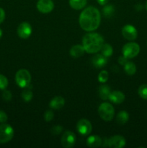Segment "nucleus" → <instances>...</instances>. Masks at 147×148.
Wrapping results in <instances>:
<instances>
[{
	"label": "nucleus",
	"mask_w": 147,
	"mask_h": 148,
	"mask_svg": "<svg viewBox=\"0 0 147 148\" xmlns=\"http://www.w3.org/2000/svg\"><path fill=\"white\" fill-rule=\"evenodd\" d=\"M101 15L99 10L94 7H89L82 12L79 17V25L85 31H93L100 24Z\"/></svg>",
	"instance_id": "nucleus-1"
},
{
	"label": "nucleus",
	"mask_w": 147,
	"mask_h": 148,
	"mask_svg": "<svg viewBox=\"0 0 147 148\" xmlns=\"http://www.w3.org/2000/svg\"><path fill=\"white\" fill-rule=\"evenodd\" d=\"M82 43L85 51L89 53H95L100 51L104 44V39L98 33H89L83 37Z\"/></svg>",
	"instance_id": "nucleus-2"
},
{
	"label": "nucleus",
	"mask_w": 147,
	"mask_h": 148,
	"mask_svg": "<svg viewBox=\"0 0 147 148\" xmlns=\"http://www.w3.org/2000/svg\"><path fill=\"white\" fill-rule=\"evenodd\" d=\"M98 113L101 119L105 121H110L113 119L115 110L110 103H103L99 106L98 108Z\"/></svg>",
	"instance_id": "nucleus-3"
},
{
	"label": "nucleus",
	"mask_w": 147,
	"mask_h": 148,
	"mask_svg": "<svg viewBox=\"0 0 147 148\" xmlns=\"http://www.w3.org/2000/svg\"><path fill=\"white\" fill-rule=\"evenodd\" d=\"M15 81L20 88H25L29 86L31 81V75L26 69H20L16 73Z\"/></svg>",
	"instance_id": "nucleus-4"
},
{
	"label": "nucleus",
	"mask_w": 147,
	"mask_h": 148,
	"mask_svg": "<svg viewBox=\"0 0 147 148\" xmlns=\"http://www.w3.org/2000/svg\"><path fill=\"white\" fill-rule=\"evenodd\" d=\"M14 130L10 125L3 124L0 125V144H4L12 139Z\"/></svg>",
	"instance_id": "nucleus-5"
},
{
	"label": "nucleus",
	"mask_w": 147,
	"mask_h": 148,
	"mask_svg": "<svg viewBox=\"0 0 147 148\" xmlns=\"http://www.w3.org/2000/svg\"><path fill=\"white\" fill-rule=\"evenodd\" d=\"M139 51L140 46L136 43H128L122 48V54L128 59L135 57Z\"/></svg>",
	"instance_id": "nucleus-6"
},
{
	"label": "nucleus",
	"mask_w": 147,
	"mask_h": 148,
	"mask_svg": "<svg viewBox=\"0 0 147 148\" xmlns=\"http://www.w3.org/2000/svg\"><path fill=\"white\" fill-rule=\"evenodd\" d=\"M76 143V136L72 132L66 131L61 137V145L65 148H70L74 145Z\"/></svg>",
	"instance_id": "nucleus-7"
},
{
	"label": "nucleus",
	"mask_w": 147,
	"mask_h": 148,
	"mask_svg": "<svg viewBox=\"0 0 147 148\" xmlns=\"http://www.w3.org/2000/svg\"><path fill=\"white\" fill-rule=\"evenodd\" d=\"M76 129L79 133H80L82 135H88L92 132V127L91 123L87 119H82L78 121Z\"/></svg>",
	"instance_id": "nucleus-8"
},
{
	"label": "nucleus",
	"mask_w": 147,
	"mask_h": 148,
	"mask_svg": "<svg viewBox=\"0 0 147 148\" xmlns=\"http://www.w3.org/2000/svg\"><path fill=\"white\" fill-rule=\"evenodd\" d=\"M122 34L125 39L133 40L138 36V31L134 26L131 25H126L122 29Z\"/></svg>",
	"instance_id": "nucleus-9"
},
{
	"label": "nucleus",
	"mask_w": 147,
	"mask_h": 148,
	"mask_svg": "<svg viewBox=\"0 0 147 148\" xmlns=\"http://www.w3.org/2000/svg\"><path fill=\"white\" fill-rule=\"evenodd\" d=\"M54 8L52 0H39L37 3V9L42 13H49Z\"/></svg>",
	"instance_id": "nucleus-10"
},
{
	"label": "nucleus",
	"mask_w": 147,
	"mask_h": 148,
	"mask_svg": "<svg viewBox=\"0 0 147 148\" xmlns=\"http://www.w3.org/2000/svg\"><path fill=\"white\" fill-rule=\"evenodd\" d=\"M32 27L29 23H22L18 26L17 34L19 37L22 39H27L30 36L32 33Z\"/></svg>",
	"instance_id": "nucleus-11"
},
{
	"label": "nucleus",
	"mask_w": 147,
	"mask_h": 148,
	"mask_svg": "<svg viewBox=\"0 0 147 148\" xmlns=\"http://www.w3.org/2000/svg\"><path fill=\"white\" fill-rule=\"evenodd\" d=\"M125 140L120 135L112 136L108 140V146L112 148H122L125 145Z\"/></svg>",
	"instance_id": "nucleus-12"
},
{
	"label": "nucleus",
	"mask_w": 147,
	"mask_h": 148,
	"mask_svg": "<svg viewBox=\"0 0 147 148\" xmlns=\"http://www.w3.org/2000/svg\"><path fill=\"white\" fill-rule=\"evenodd\" d=\"M107 57L103 56L102 54H97L95 55L92 58V63L94 65V66L96 68H102L104 66H105L107 64Z\"/></svg>",
	"instance_id": "nucleus-13"
},
{
	"label": "nucleus",
	"mask_w": 147,
	"mask_h": 148,
	"mask_svg": "<svg viewBox=\"0 0 147 148\" xmlns=\"http://www.w3.org/2000/svg\"><path fill=\"white\" fill-rule=\"evenodd\" d=\"M108 99L114 103H122L125 100V95L120 91H113L110 92Z\"/></svg>",
	"instance_id": "nucleus-14"
},
{
	"label": "nucleus",
	"mask_w": 147,
	"mask_h": 148,
	"mask_svg": "<svg viewBox=\"0 0 147 148\" xmlns=\"http://www.w3.org/2000/svg\"><path fill=\"white\" fill-rule=\"evenodd\" d=\"M64 103L65 101L62 97L56 96L50 101L49 106H50V108H53V109L59 110L61 109V108H63V106H64Z\"/></svg>",
	"instance_id": "nucleus-15"
},
{
	"label": "nucleus",
	"mask_w": 147,
	"mask_h": 148,
	"mask_svg": "<svg viewBox=\"0 0 147 148\" xmlns=\"http://www.w3.org/2000/svg\"><path fill=\"white\" fill-rule=\"evenodd\" d=\"M102 139L97 135L90 136L86 140V145L89 147H98L102 145Z\"/></svg>",
	"instance_id": "nucleus-16"
},
{
	"label": "nucleus",
	"mask_w": 147,
	"mask_h": 148,
	"mask_svg": "<svg viewBox=\"0 0 147 148\" xmlns=\"http://www.w3.org/2000/svg\"><path fill=\"white\" fill-rule=\"evenodd\" d=\"M84 51L85 50L83 46H81V45H75V46H74L71 49L70 54L72 57L78 58L82 56L84 54Z\"/></svg>",
	"instance_id": "nucleus-17"
},
{
	"label": "nucleus",
	"mask_w": 147,
	"mask_h": 148,
	"mask_svg": "<svg viewBox=\"0 0 147 148\" xmlns=\"http://www.w3.org/2000/svg\"><path fill=\"white\" fill-rule=\"evenodd\" d=\"M111 92L110 88L106 85H101L99 88V95L101 99L108 100Z\"/></svg>",
	"instance_id": "nucleus-18"
},
{
	"label": "nucleus",
	"mask_w": 147,
	"mask_h": 148,
	"mask_svg": "<svg viewBox=\"0 0 147 148\" xmlns=\"http://www.w3.org/2000/svg\"><path fill=\"white\" fill-rule=\"evenodd\" d=\"M69 4L74 10H82L86 6V0H69Z\"/></svg>",
	"instance_id": "nucleus-19"
},
{
	"label": "nucleus",
	"mask_w": 147,
	"mask_h": 148,
	"mask_svg": "<svg viewBox=\"0 0 147 148\" xmlns=\"http://www.w3.org/2000/svg\"><path fill=\"white\" fill-rule=\"evenodd\" d=\"M117 122L120 125H123L129 119V114L127 111H121L118 114L116 117Z\"/></svg>",
	"instance_id": "nucleus-20"
},
{
	"label": "nucleus",
	"mask_w": 147,
	"mask_h": 148,
	"mask_svg": "<svg viewBox=\"0 0 147 148\" xmlns=\"http://www.w3.org/2000/svg\"><path fill=\"white\" fill-rule=\"evenodd\" d=\"M100 51L102 52V54L107 58L110 57L112 55V53H113L112 47L110 45L108 44V43H104L102 45V48H101Z\"/></svg>",
	"instance_id": "nucleus-21"
},
{
	"label": "nucleus",
	"mask_w": 147,
	"mask_h": 148,
	"mask_svg": "<svg viewBox=\"0 0 147 148\" xmlns=\"http://www.w3.org/2000/svg\"><path fill=\"white\" fill-rule=\"evenodd\" d=\"M124 70L128 75H133L136 72V66L133 62H127L124 65Z\"/></svg>",
	"instance_id": "nucleus-22"
},
{
	"label": "nucleus",
	"mask_w": 147,
	"mask_h": 148,
	"mask_svg": "<svg viewBox=\"0 0 147 148\" xmlns=\"http://www.w3.org/2000/svg\"><path fill=\"white\" fill-rule=\"evenodd\" d=\"M21 96L25 102H29L33 98V92L30 89H29L28 87H26L25 89L22 92Z\"/></svg>",
	"instance_id": "nucleus-23"
},
{
	"label": "nucleus",
	"mask_w": 147,
	"mask_h": 148,
	"mask_svg": "<svg viewBox=\"0 0 147 148\" xmlns=\"http://www.w3.org/2000/svg\"><path fill=\"white\" fill-rule=\"evenodd\" d=\"M138 95L143 99L147 100V85L144 84L138 88Z\"/></svg>",
	"instance_id": "nucleus-24"
},
{
	"label": "nucleus",
	"mask_w": 147,
	"mask_h": 148,
	"mask_svg": "<svg viewBox=\"0 0 147 148\" xmlns=\"http://www.w3.org/2000/svg\"><path fill=\"white\" fill-rule=\"evenodd\" d=\"M108 77H109V75L107 71L102 70L99 72V74L98 75V80L99 82L104 83V82H106L108 81Z\"/></svg>",
	"instance_id": "nucleus-25"
},
{
	"label": "nucleus",
	"mask_w": 147,
	"mask_h": 148,
	"mask_svg": "<svg viewBox=\"0 0 147 148\" xmlns=\"http://www.w3.org/2000/svg\"><path fill=\"white\" fill-rule=\"evenodd\" d=\"M114 12V7L112 5H108L106 7H104L103 9V13L104 15L107 17H110L112 16V14Z\"/></svg>",
	"instance_id": "nucleus-26"
},
{
	"label": "nucleus",
	"mask_w": 147,
	"mask_h": 148,
	"mask_svg": "<svg viewBox=\"0 0 147 148\" xmlns=\"http://www.w3.org/2000/svg\"><path fill=\"white\" fill-rule=\"evenodd\" d=\"M8 86V79L3 75L0 74V90H5Z\"/></svg>",
	"instance_id": "nucleus-27"
},
{
	"label": "nucleus",
	"mask_w": 147,
	"mask_h": 148,
	"mask_svg": "<svg viewBox=\"0 0 147 148\" xmlns=\"http://www.w3.org/2000/svg\"><path fill=\"white\" fill-rule=\"evenodd\" d=\"M53 117H54V114L53 112L51 111H47L44 114V119L46 121H50L53 120Z\"/></svg>",
	"instance_id": "nucleus-28"
},
{
	"label": "nucleus",
	"mask_w": 147,
	"mask_h": 148,
	"mask_svg": "<svg viewBox=\"0 0 147 148\" xmlns=\"http://www.w3.org/2000/svg\"><path fill=\"white\" fill-rule=\"evenodd\" d=\"M62 130H63V127H61V126H59V125H57V126H55V127H53V128L51 129V130H50V132H51L52 134H54V135H56V134H60V133L61 132Z\"/></svg>",
	"instance_id": "nucleus-29"
},
{
	"label": "nucleus",
	"mask_w": 147,
	"mask_h": 148,
	"mask_svg": "<svg viewBox=\"0 0 147 148\" xmlns=\"http://www.w3.org/2000/svg\"><path fill=\"white\" fill-rule=\"evenodd\" d=\"M2 98L3 99L5 100L6 101H9L12 99V93L10 91L5 90H4V92L2 93Z\"/></svg>",
	"instance_id": "nucleus-30"
},
{
	"label": "nucleus",
	"mask_w": 147,
	"mask_h": 148,
	"mask_svg": "<svg viewBox=\"0 0 147 148\" xmlns=\"http://www.w3.org/2000/svg\"><path fill=\"white\" fill-rule=\"evenodd\" d=\"M7 115L3 111H0V123H4L7 120Z\"/></svg>",
	"instance_id": "nucleus-31"
},
{
	"label": "nucleus",
	"mask_w": 147,
	"mask_h": 148,
	"mask_svg": "<svg viewBox=\"0 0 147 148\" xmlns=\"http://www.w3.org/2000/svg\"><path fill=\"white\" fill-rule=\"evenodd\" d=\"M128 58H126L125 56H124L123 55H122V56H120V57L118 58V62H119L120 64L123 65L124 66V65L125 64V63L128 62Z\"/></svg>",
	"instance_id": "nucleus-32"
},
{
	"label": "nucleus",
	"mask_w": 147,
	"mask_h": 148,
	"mask_svg": "<svg viewBox=\"0 0 147 148\" xmlns=\"http://www.w3.org/2000/svg\"><path fill=\"white\" fill-rule=\"evenodd\" d=\"M4 19H5V12L2 8L0 7V24L3 23Z\"/></svg>",
	"instance_id": "nucleus-33"
},
{
	"label": "nucleus",
	"mask_w": 147,
	"mask_h": 148,
	"mask_svg": "<svg viewBox=\"0 0 147 148\" xmlns=\"http://www.w3.org/2000/svg\"><path fill=\"white\" fill-rule=\"evenodd\" d=\"M97 2L99 3L100 5H105V4H106L108 2L109 0H97Z\"/></svg>",
	"instance_id": "nucleus-34"
},
{
	"label": "nucleus",
	"mask_w": 147,
	"mask_h": 148,
	"mask_svg": "<svg viewBox=\"0 0 147 148\" xmlns=\"http://www.w3.org/2000/svg\"><path fill=\"white\" fill-rule=\"evenodd\" d=\"M1 36H2V30H1V29L0 28V38H1Z\"/></svg>",
	"instance_id": "nucleus-35"
},
{
	"label": "nucleus",
	"mask_w": 147,
	"mask_h": 148,
	"mask_svg": "<svg viewBox=\"0 0 147 148\" xmlns=\"http://www.w3.org/2000/svg\"><path fill=\"white\" fill-rule=\"evenodd\" d=\"M146 9L147 10V1H146Z\"/></svg>",
	"instance_id": "nucleus-36"
}]
</instances>
